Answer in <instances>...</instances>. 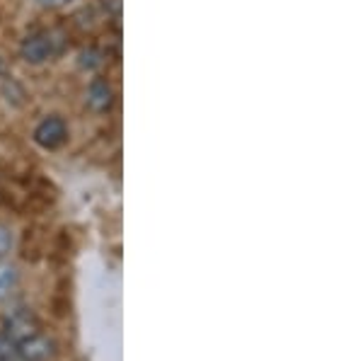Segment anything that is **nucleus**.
Listing matches in <instances>:
<instances>
[{"label": "nucleus", "mask_w": 363, "mask_h": 361, "mask_svg": "<svg viewBox=\"0 0 363 361\" xmlns=\"http://www.w3.org/2000/svg\"><path fill=\"white\" fill-rule=\"evenodd\" d=\"M66 138H68V126L61 116H46L44 121L37 124V129H34V141L46 150L61 148L66 143Z\"/></svg>", "instance_id": "1"}, {"label": "nucleus", "mask_w": 363, "mask_h": 361, "mask_svg": "<svg viewBox=\"0 0 363 361\" xmlns=\"http://www.w3.org/2000/svg\"><path fill=\"white\" fill-rule=\"evenodd\" d=\"M20 54L27 63H44L56 54V39L49 32L29 34L20 46Z\"/></svg>", "instance_id": "2"}, {"label": "nucleus", "mask_w": 363, "mask_h": 361, "mask_svg": "<svg viewBox=\"0 0 363 361\" xmlns=\"http://www.w3.org/2000/svg\"><path fill=\"white\" fill-rule=\"evenodd\" d=\"M15 347L27 361H49L56 354L54 342H51L46 335L39 333V330L37 333H32L29 337H25V340H20Z\"/></svg>", "instance_id": "3"}, {"label": "nucleus", "mask_w": 363, "mask_h": 361, "mask_svg": "<svg viewBox=\"0 0 363 361\" xmlns=\"http://www.w3.org/2000/svg\"><path fill=\"white\" fill-rule=\"evenodd\" d=\"M32 333H37V323H34V318L29 316V311H25V308H20V311L10 313L8 318H5V337L8 340H13L15 345L20 340H25V337H29Z\"/></svg>", "instance_id": "4"}, {"label": "nucleus", "mask_w": 363, "mask_h": 361, "mask_svg": "<svg viewBox=\"0 0 363 361\" xmlns=\"http://www.w3.org/2000/svg\"><path fill=\"white\" fill-rule=\"evenodd\" d=\"M114 102V92L104 80H95L87 90V104H90L95 112H107Z\"/></svg>", "instance_id": "5"}, {"label": "nucleus", "mask_w": 363, "mask_h": 361, "mask_svg": "<svg viewBox=\"0 0 363 361\" xmlns=\"http://www.w3.org/2000/svg\"><path fill=\"white\" fill-rule=\"evenodd\" d=\"M0 361H27L20 352H17L15 342L8 340L3 333H0Z\"/></svg>", "instance_id": "6"}, {"label": "nucleus", "mask_w": 363, "mask_h": 361, "mask_svg": "<svg viewBox=\"0 0 363 361\" xmlns=\"http://www.w3.org/2000/svg\"><path fill=\"white\" fill-rule=\"evenodd\" d=\"M17 284V272L10 265H0V296H5Z\"/></svg>", "instance_id": "7"}, {"label": "nucleus", "mask_w": 363, "mask_h": 361, "mask_svg": "<svg viewBox=\"0 0 363 361\" xmlns=\"http://www.w3.org/2000/svg\"><path fill=\"white\" fill-rule=\"evenodd\" d=\"M10 248H13V233L8 226H0V260L10 252Z\"/></svg>", "instance_id": "8"}, {"label": "nucleus", "mask_w": 363, "mask_h": 361, "mask_svg": "<svg viewBox=\"0 0 363 361\" xmlns=\"http://www.w3.org/2000/svg\"><path fill=\"white\" fill-rule=\"evenodd\" d=\"M37 3H39V5H44V8L56 10V8H66L70 0H37Z\"/></svg>", "instance_id": "9"}, {"label": "nucleus", "mask_w": 363, "mask_h": 361, "mask_svg": "<svg viewBox=\"0 0 363 361\" xmlns=\"http://www.w3.org/2000/svg\"><path fill=\"white\" fill-rule=\"evenodd\" d=\"M5 73H8V63H5V58L0 56V78H5Z\"/></svg>", "instance_id": "10"}]
</instances>
